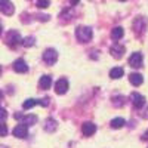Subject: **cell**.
<instances>
[{
    "label": "cell",
    "mask_w": 148,
    "mask_h": 148,
    "mask_svg": "<svg viewBox=\"0 0 148 148\" xmlns=\"http://www.w3.org/2000/svg\"><path fill=\"white\" fill-rule=\"evenodd\" d=\"M39 86L42 89H49L52 86V77L51 76H42L40 82H39Z\"/></svg>",
    "instance_id": "12"
},
{
    "label": "cell",
    "mask_w": 148,
    "mask_h": 148,
    "mask_svg": "<svg viewBox=\"0 0 148 148\" xmlns=\"http://www.w3.org/2000/svg\"><path fill=\"white\" fill-rule=\"evenodd\" d=\"M6 117H8V113H6V110L5 108H0V121H5L6 120Z\"/></svg>",
    "instance_id": "23"
},
{
    "label": "cell",
    "mask_w": 148,
    "mask_h": 148,
    "mask_svg": "<svg viewBox=\"0 0 148 148\" xmlns=\"http://www.w3.org/2000/svg\"><path fill=\"white\" fill-rule=\"evenodd\" d=\"M70 2H71V3H73V5H77V3H79V2H80V0H70Z\"/></svg>",
    "instance_id": "27"
},
{
    "label": "cell",
    "mask_w": 148,
    "mask_h": 148,
    "mask_svg": "<svg viewBox=\"0 0 148 148\" xmlns=\"http://www.w3.org/2000/svg\"><path fill=\"white\" fill-rule=\"evenodd\" d=\"M0 33H2V25H0Z\"/></svg>",
    "instance_id": "30"
},
{
    "label": "cell",
    "mask_w": 148,
    "mask_h": 148,
    "mask_svg": "<svg viewBox=\"0 0 148 148\" xmlns=\"http://www.w3.org/2000/svg\"><path fill=\"white\" fill-rule=\"evenodd\" d=\"M142 138H144V139H147V141H148V130H147V132H145V133H144V136H142Z\"/></svg>",
    "instance_id": "26"
},
{
    "label": "cell",
    "mask_w": 148,
    "mask_h": 148,
    "mask_svg": "<svg viewBox=\"0 0 148 148\" xmlns=\"http://www.w3.org/2000/svg\"><path fill=\"white\" fill-rule=\"evenodd\" d=\"M0 74H2V67H0Z\"/></svg>",
    "instance_id": "29"
},
{
    "label": "cell",
    "mask_w": 148,
    "mask_h": 148,
    "mask_svg": "<svg viewBox=\"0 0 148 148\" xmlns=\"http://www.w3.org/2000/svg\"><path fill=\"white\" fill-rule=\"evenodd\" d=\"M39 104H40V105H43V107H46V105L49 104V101H47V99H46V98H45V99H42V101H39Z\"/></svg>",
    "instance_id": "25"
},
{
    "label": "cell",
    "mask_w": 148,
    "mask_h": 148,
    "mask_svg": "<svg viewBox=\"0 0 148 148\" xmlns=\"http://www.w3.org/2000/svg\"><path fill=\"white\" fill-rule=\"evenodd\" d=\"M130 101H132V104H133L135 108H141V107L145 105V98L141 93H138V92H133L130 95Z\"/></svg>",
    "instance_id": "6"
},
{
    "label": "cell",
    "mask_w": 148,
    "mask_h": 148,
    "mask_svg": "<svg viewBox=\"0 0 148 148\" xmlns=\"http://www.w3.org/2000/svg\"><path fill=\"white\" fill-rule=\"evenodd\" d=\"M76 36H77V39L80 42H89L92 39V30L89 27H79L76 30Z\"/></svg>",
    "instance_id": "1"
},
{
    "label": "cell",
    "mask_w": 148,
    "mask_h": 148,
    "mask_svg": "<svg viewBox=\"0 0 148 148\" xmlns=\"http://www.w3.org/2000/svg\"><path fill=\"white\" fill-rule=\"evenodd\" d=\"M125 96H114L113 98V104L116 105V107H120V105H125Z\"/></svg>",
    "instance_id": "20"
},
{
    "label": "cell",
    "mask_w": 148,
    "mask_h": 148,
    "mask_svg": "<svg viewBox=\"0 0 148 148\" xmlns=\"http://www.w3.org/2000/svg\"><path fill=\"white\" fill-rule=\"evenodd\" d=\"M82 130H83V133L86 135V136H92V135L96 132V125H93V123L88 121V123H84V125H83Z\"/></svg>",
    "instance_id": "10"
},
{
    "label": "cell",
    "mask_w": 148,
    "mask_h": 148,
    "mask_svg": "<svg viewBox=\"0 0 148 148\" xmlns=\"http://www.w3.org/2000/svg\"><path fill=\"white\" fill-rule=\"evenodd\" d=\"M126 125V120L121 119V117H117V119H113L111 120V127L113 129H120Z\"/></svg>",
    "instance_id": "16"
},
{
    "label": "cell",
    "mask_w": 148,
    "mask_h": 148,
    "mask_svg": "<svg viewBox=\"0 0 148 148\" xmlns=\"http://www.w3.org/2000/svg\"><path fill=\"white\" fill-rule=\"evenodd\" d=\"M14 70L16 73H27L28 71V67H27V62L24 59H16L14 62Z\"/></svg>",
    "instance_id": "9"
},
{
    "label": "cell",
    "mask_w": 148,
    "mask_h": 148,
    "mask_svg": "<svg viewBox=\"0 0 148 148\" xmlns=\"http://www.w3.org/2000/svg\"><path fill=\"white\" fill-rule=\"evenodd\" d=\"M43 61L47 65H53L58 61V53H56L55 49H46L45 53H43Z\"/></svg>",
    "instance_id": "2"
},
{
    "label": "cell",
    "mask_w": 148,
    "mask_h": 148,
    "mask_svg": "<svg viewBox=\"0 0 148 148\" xmlns=\"http://www.w3.org/2000/svg\"><path fill=\"white\" fill-rule=\"evenodd\" d=\"M22 125H25V126H31V125H36V121H37V117L30 114V116H22Z\"/></svg>",
    "instance_id": "17"
},
{
    "label": "cell",
    "mask_w": 148,
    "mask_h": 148,
    "mask_svg": "<svg viewBox=\"0 0 148 148\" xmlns=\"http://www.w3.org/2000/svg\"><path fill=\"white\" fill-rule=\"evenodd\" d=\"M49 5H51L49 0H37V8H40V9H46Z\"/></svg>",
    "instance_id": "22"
},
{
    "label": "cell",
    "mask_w": 148,
    "mask_h": 148,
    "mask_svg": "<svg viewBox=\"0 0 148 148\" xmlns=\"http://www.w3.org/2000/svg\"><path fill=\"white\" fill-rule=\"evenodd\" d=\"M8 135V127L6 125H0V136H6Z\"/></svg>",
    "instance_id": "24"
},
{
    "label": "cell",
    "mask_w": 148,
    "mask_h": 148,
    "mask_svg": "<svg viewBox=\"0 0 148 148\" xmlns=\"http://www.w3.org/2000/svg\"><path fill=\"white\" fill-rule=\"evenodd\" d=\"M0 12H3L5 15H12L15 12V8L12 5L10 0H0Z\"/></svg>",
    "instance_id": "4"
},
{
    "label": "cell",
    "mask_w": 148,
    "mask_h": 148,
    "mask_svg": "<svg viewBox=\"0 0 148 148\" xmlns=\"http://www.w3.org/2000/svg\"><path fill=\"white\" fill-rule=\"evenodd\" d=\"M34 42H36V40H34V37H25V39H22L21 43L25 46V47H30V46L34 45Z\"/></svg>",
    "instance_id": "21"
},
{
    "label": "cell",
    "mask_w": 148,
    "mask_h": 148,
    "mask_svg": "<svg viewBox=\"0 0 148 148\" xmlns=\"http://www.w3.org/2000/svg\"><path fill=\"white\" fill-rule=\"evenodd\" d=\"M123 74H125V70H123L121 67H114L113 70L110 71V77L116 80V79H120Z\"/></svg>",
    "instance_id": "14"
},
{
    "label": "cell",
    "mask_w": 148,
    "mask_h": 148,
    "mask_svg": "<svg viewBox=\"0 0 148 148\" xmlns=\"http://www.w3.org/2000/svg\"><path fill=\"white\" fill-rule=\"evenodd\" d=\"M6 42H8L9 46L15 47L16 45H19V43L22 42V39L19 37L18 31H9V33H8V37H6Z\"/></svg>",
    "instance_id": "3"
},
{
    "label": "cell",
    "mask_w": 148,
    "mask_h": 148,
    "mask_svg": "<svg viewBox=\"0 0 148 148\" xmlns=\"http://www.w3.org/2000/svg\"><path fill=\"white\" fill-rule=\"evenodd\" d=\"M142 61H144L142 55H141L139 52H135V53H132L130 58H129V65L133 67V68H139V67H142Z\"/></svg>",
    "instance_id": "5"
},
{
    "label": "cell",
    "mask_w": 148,
    "mask_h": 148,
    "mask_svg": "<svg viewBox=\"0 0 148 148\" xmlns=\"http://www.w3.org/2000/svg\"><path fill=\"white\" fill-rule=\"evenodd\" d=\"M121 2H126V0H121Z\"/></svg>",
    "instance_id": "31"
},
{
    "label": "cell",
    "mask_w": 148,
    "mask_h": 148,
    "mask_svg": "<svg viewBox=\"0 0 148 148\" xmlns=\"http://www.w3.org/2000/svg\"><path fill=\"white\" fill-rule=\"evenodd\" d=\"M123 34H125V31H123V28H121V27H116L113 31H111V37H113L114 40H119V39H121V37H123Z\"/></svg>",
    "instance_id": "18"
},
{
    "label": "cell",
    "mask_w": 148,
    "mask_h": 148,
    "mask_svg": "<svg viewBox=\"0 0 148 148\" xmlns=\"http://www.w3.org/2000/svg\"><path fill=\"white\" fill-rule=\"evenodd\" d=\"M27 135H28V129H27L25 125H22V123L14 127V136L22 139V138H27Z\"/></svg>",
    "instance_id": "8"
},
{
    "label": "cell",
    "mask_w": 148,
    "mask_h": 148,
    "mask_svg": "<svg viewBox=\"0 0 148 148\" xmlns=\"http://www.w3.org/2000/svg\"><path fill=\"white\" fill-rule=\"evenodd\" d=\"M111 53H113L114 58H121L123 53H125V47H123L121 45H114L113 47H111Z\"/></svg>",
    "instance_id": "13"
},
{
    "label": "cell",
    "mask_w": 148,
    "mask_h": 148,
    "mask_svg": "<svg viewBox=\"0 0 148 148\" xmlns=\"http://www.w3.org/2000/svg\"><path fill=\"white\" fill-rule=\"evenodd\" d=\"M37 104H39V101H37V99H27V101H24L22 107L25 108V110H30V108H33V107L37 105Z\"/></svg>",
    "instance_id": "19"
},
{
    "label": "cell",
    "mask_w": 148,
    "mask_h": 148,
    "mask_svg": "<svg viewBox=\"0 0 148 148\" xmlns=\"http://www.w3.org/2000/svg\"><path fill=\"white\" fill-rule=\"evenodd\" d=\"M129 80H130V83H132L133 86H141V84L144 83V77L141 76V74H138V73H132L130 77H129Z\"/></svg>",
    "instance_id": "11"
},
{
    "label": "cell",
    "mask_w": 148,
    "mask_h": 148,
    "mask_svg": "<svg viewBox=\"0 0 148 148\" xmlns=\"http://www.w3.org/2000/svg\"><path fill=\"white\" fill-rule=\"evenodd\" d=\"M2 99H3V92L0 90V101H2Z\"/></svg>",
    "instance_id": "28"
},
{
    "label": "cell",
    "mask_w": 148,
    "mask_h": 148,
    "mask_svg": "<svg viewBox=\"0 0 148 148\" xmlns=\"http://www.w3.org/2000/svg\"><path fill=\"white\" fill-rule=\"evenodd\" d=\"M67 90H68V82H67V79H59L56 82V84H55V92L58 95H62Z\"/></svg>",
    "instance_id": "7"
},
{
    "label": "cell",
    "mask_w": 148,
    "mask_h": 148,
    "mask_svg": "<svg viewBox=\"0 0 148 148\" xmlns=\"http://www.w3.org/2000/svg\"><path fill=\"white\" fill-rule=\"evenodd\" d=\"M56 127H58V125H56V121L53 119H47L45 121V130L46 132H53Z\"/></svg>",
    "instance_id": "15"
}]
</instances>
